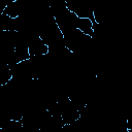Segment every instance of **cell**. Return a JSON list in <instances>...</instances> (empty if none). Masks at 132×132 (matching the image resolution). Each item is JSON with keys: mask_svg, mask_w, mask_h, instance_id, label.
Segmentation results:
<instances>
[{"mask_svg": "<svg viewBox=\"0 0 132 132\" xmlns=\"http://www.w3.org/2000/svg\"><path fill=\"white\" fill-rule=\"evenodd\" d=\"M64 123L60 117L48 116L39 127L40 132H61Z\"/></svg>", "mask_w": 132, "mask_h": 132, "instance_id": "obj_3", "label": "cell"}, {"mask_svg": "<svg viewBox=\"0 0 132 132\" xmlns=\"http://www.w3.org/2000/svg\"><path fill=\"white\" fill-rule=\"evenodd\" d=\"M22 12H23L22 5H21L18 1L11 0V1H9V2L6 4V6H5V8H4V10H3L2 13L8 15V16L11 18V19H15V18L20 16Z\"/></svg>", "mask_w": 132, "mask_h": 132, "instance_id": "obj_6", "label": "cell"}, {"mask_svg": "<svg viewBox=\"0 0 132 132\" xmlns=\"http://www.w3.org/2000/svg\"><path fill=\"white\" fill-rule=\"evenodd\" d=\"M15 31L0 32V65L9 66L14 53Z\"/></svg>", "mask_w": 132, "mask_h": 132, "instance_id": "obj_2", "label": "cell"}, {"mask_svg": "<svg viewBox=\"0 0 132 132\" xmlns=\"http://www.w3.org/2000/svg\"><path fill=\"white\" fill-rule=\"evenodd\" d=\"M20 30V19H11L8 15L2 13L0 15V32L3 31H19Z\"/></svg>", "mask_w": 132, "mask_h": 132, "instance_id": "obj_5", "label": "cell"}, {"mask_svg": "<svg viewBox=\"0 0 132 132\" xmlns=\"http://www.w3.org/2000/svg\"><path fill=\"white\" fill-rule=\"evenodd\" d=\"M0 132H5V131H4V129H2V128H0Z\"/></svg>", "mask_w": 132, "mask_h": 132, "instance_id": "obj_12", "label": "cell"}, {"mask_svg": "<svg viewBox=\"0 0 132 132\" xmlns=\"http://www.w3.org/2000/svg\"><path fill=\"white\" fill-rule=\"evenodd\" d=\"M2 129H4L5 132H22L23 131V125H22L21 121L8 120Z\"/></svg>", "mask_w": 132, "mask_h": 132, "instance_id": "obj_8", "label": "cell"}, {"mask_svg": "<svg viewBox=\"0 0 132 132\" xmlns=\"http://www.w3.org/2000/svg\"><path fill=\"white\" fill-rule=\"evenodd\" d=\"M22 132H40L39 129L37 128H29V127H23Z\"/></svg>", "mask_w": 132, "mask_h": 132, "instance_id": "obj_10", "label": "cell"}, {"mask_svg": "<svg viewBox=\"0 0 132 132\" xmlns=\"http://www.w3.org/2000/svg\"><path fill=\"white\" fill-rule=\"evenodd\" d=\"M76 29L81 31L84 34L93 37V29H92V21L89 19H79L77 21Z\"/></svg>", "mask_w": 132, "mask_h": 132, "instance_id": "obj_7", "label": "cell"}, {"mask_svg": "<svg viewBox=\"0 0 132 132\" xmlns=\"http://www.w3.org/2000/svg\"><path fill=\"white\" fill-rule=\"evenodd\" d=\"M63 37L65 47L74 55H81L84 52L89 50L92 41H94L92 37L84 34L78 29H74L73 31L63 35Z\"/></svg>", "mask_w": 132, "mask_h": 132, "instance_id": "obj_1", "label": "cell"}, {"mask_svg": "<svg viewBox=\"0 0 132 132\" xmlns=\"http://www.w3.org/2000/svg\"><path fill=\"white\" fill-rule=\"evenodd\" d=\"M7 121H8V120H6V119H4V118H2V117L0 116V128H3Z\"/></svg>", "mask_w": 132, "mask_h": 132, "instance_id": "obj_11", "label": "cell"}, {"mask_svg": "<svg viewBox=\"0 0 132 132\" xmlns=\"http://www.w3.org/2000/svg\"><path fill=\"white\" fill-rule=\"evenodd\" d=\"M28 53H29L30 57L42 56V55H46L48 53V47L40 39V37L38 35L31 39V41L28 45Z\"/></svg>", "mask_w": 132, "mask_h": 132, "instance_id": "obj_4", "label": "cell"}, {"mask_svg": "<svg viewBox=\"0 0 132 132\" xmlns=\"http://www.w3.org/2000/svg\"><path fill=\"white\" fill-rule=\"evenodd\" d=\"M11 79L10 68L7 65H0V86L6 85Z\"/></svg>", "mask_w": 132, "mask_h": 132, "instance_id": "obj_9", "label": "cell"}]
</instances>
